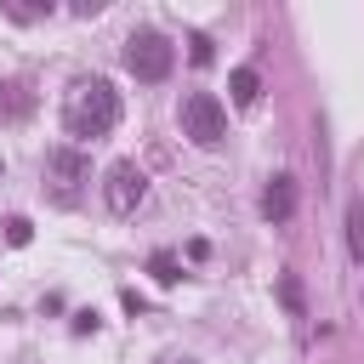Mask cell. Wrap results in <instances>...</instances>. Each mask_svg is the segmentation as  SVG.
I'll return each instance as SVG.
<instances>
[{"label":"cell","instance_id":"obj_6","mask_svg":"<svg viewBox=\"0 0 364 364\" xmlns=\"http://www.w3.org/2000/svg\"><path fill=\"white\" fill-rule=\"evenodd\" d=\"M262 216H267V222H290V216H296V176H273V182H267Z\"/></svg>","mask_w":364,"mask_h":364},{"label":"cell","instance_id":"obj_4","mask_svg":"<svg viewBox=\"0 0 364 364\" xmlns=\"http://www.w3.org/2000/svg\"><path fill=\"white\" fill-rule=\"evenodd\" d=\"M171 63H176V51H171V40H165V34L142 28V34H131V40H125V68H131L136 80L159 85V80L171 74Z\"/></svg>","mask_w":364,"mask_h":364},{"label":"cell","instance_id":"obj_15","mask_svg":"<svg viewBox=\"0 0 364 364\" xmlns=\"http://www.w3.org/2000/svg\"><path fill=\"white\" fill-rule=\"evenodd\" d=\"M0 176H6V159H0Z\"/></svg>","mask_w":364,"mask_h":364},{"label":"cell","instance_id":"obj_12","mask_svg":"<svg viewBox=\"0 0 364 364\" xmlns=\"http://www.w3.org/2000/svg\"><path fill=\"white\" fill-rule=\"evenodd\" d=\"M279 290H284V307H290V313H301V284H296L290 273H284V284H279Z\"/></svg>","mask_w":364,"mask_h":364},{"label":"cell","instance_id":"obj_13","mask_svg":"<svg viewBox=\"0 0 364 364\" xmlns=\"http://www.w3.org/2000/svg\"><path fill=\"white\" fill-rule=\"evenodd\" d=\"M188 57H193V63H210V40L193 34V40H188Z\"/></svg>","mask_w":364,"mask_h":364},{"label":"cell","instance_id":"obj_1","mask_svg":"<svg viewBox=\"0 0 364 364\" xmlns=\"http://www.w3.org/2000/svg\"><path fill=\"white\" fill-rule=\"evenodd\" d=\"M63 125L74 142H97L119 125V91L108 80H80L68 91V108H63Z\"/></svg>","mask_w":364,"mask_h":364},{"label":"cell","instance_id":"obj_11","mask_svg":"<svg viewBox=\"0 0 364 364\" xmlns=\"http://www.w3.org/2000/svg\"><path fill=\"white\" fill-rule=\"evenodd\" d=\"M28 239H34L28 216H11V222H6V245H28Z\"/></svg>","mask_w":364,"mask_h":364},{"label":"cell","instance_id":"obj_8","mask_svg":"<svg viewBox=\"0 0 364 364\" xmlns=\"http://www.w3.org/2000/svg\"><path fill=\"white\" fill-rule=\"evenodd\" d=\"M148 273H154L159 284H176V279H182V262H176L171 250H154V256H148Z\"/></svg>","mask_w":364,"mask_h":364},{"label":"cell","instance_id":"obj_5","mask_svg":"<svg viewBox=\"0 0 364 364\" xmlns=\"http://www.w3.org/2000/svg\"><path fill=\"white\" fill-rule=\"evenodd\" d=\"M102 199H108L114 216H136L142 199H148V176H142V165H136V159H114L108 176H102Z\"/></svg>","mask_w":364,"mask_h":364},{"label":"cell","instance_id":"obj_7","mask_svg":"<svg viewBox=\"0 0 364 364\" xmlns=\"http://www.w3.org/2000/svg\"><path fill=\"white\" fill-rule=\"evenodd\" d=\"M228 97H233V108H250V102L262 97V74H256V68H233V74H228Z\"/></svg>","mask_w":364,"mask_h":364},{"label":"cell","instance_id":"obj_2","mask_svg":"<svg viewBox=\"0 0 364 364\" xmlns=\"http://www.w3.org/2000/svg\"><path fill=\"white\" fill-rule=\"evenodd\" d=\"M176 119H182V136L193 148H216L228 136V108H222L216 91H188L182 108H176Z\"/></svg>","mask_w":364,"mask_h":364},{"label":"cell","instance_id":"obj_3","mask_svg":"<svg viewBox=\"0 0 364 364\" xmlns=\"http://www.w3.org/2000/svg\"><path fill=\"white\" fill-rule=\"evenodd\" d=\"M85 182H91V159L80 148H51L46 154V193L57 205H74L85 193Z\"/></svg>","mask_w":364,"mask_h":364},{"label":"cell","instance_id":"obj_14","mask_svg":"<svg viewBox=\"0 0 364 364\" xmlns=\"http://www.w3.org/2000/svg\"><path fill=\"white\" fill-rule=\"evenodd\" d=\"M159 364H193V358H159Z\"/></svg>","mask_w":364,"mask_h":364},{"label":"cell","instance_id":"obj_10","mask_svg":"<svg viewBox=\"0 0 364 364\" xmlns=\"http://www.w3.org/2000/svg\"><path fill=\"white\" fill-rule=\"evenodd\" d=\"M347 245H353V256H364V199L347 210Z\"/></svg>","mask_w":364,"mask_h":364},{"label":"cell","instance_id":"obj_9","mask_svg":"<svg viewBox=\"0 0 364 364\" xmlns=\"http://www.w3.org/2000/svg\"><path fill=\"white\" fill-rule=\"evenodd\" d=\"M0 108H6V114H28V108H34L28 85H6V91H0Z\"/></svg>","mask_w":364,"mask_h":364}]
</instances>
